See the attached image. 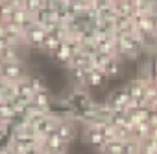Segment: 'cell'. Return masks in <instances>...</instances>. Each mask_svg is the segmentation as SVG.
<instances>
[{
    "label": "cell",
    "mask_w": 157,
    "mask_h": 154,
    "mask_svg": "<svg viewBox=\"0 0 157 154\" xmlns=\"http://www.w3.org/2000/svg\"><path fill=\"white\" fill-rule=\"evenodd\" d=\"M30 72L26 71L24 63H6L0 61V78L4 82H19L26 78Z\"/></svg>",
    "instance_id": "1"
},
{
    "label": "cell",
    "mask_w": 157,
    "mask_h": 154,
    "mask_svg": "<svg viewBox=\"0 0 157 154\" xmlns=\"http://www.w3.org/2000/svg\"><path fill=\"white\" fill-rule=\"evenodd\" d=\"M104 102L111 108V111H113V110H126V108L129 106V102H131V95H129L128 87L122 86V87L113 89V91L105 97Z\"/></svg>",
    "instance_id": "2"
},
{
    "label": "cell",
    "mask_w": 157,
    "mask_h": 154,
    "mask_svg": "<svg viewBox=\"0 0 157 154\" xmlns=\"http://www.w3.org/2000/svg\"><path fill=\"white\" fill-rule=\"evenodd\" d=\"M43 152L44 154H67V148H68V143H65L56 132H50L44 139V143L41 145Z\"/></svg>",
    "instance_id": "3"
},
{
    "label": "cell",
    "mask_w": 157,
    "mask_h": 154,
    "mask_svg": "<svg viewBox=\"0 0 157 154\" xmlns=\"http://www.w3.org/2000/svg\"><path fill=\"white\" fill-rule=\"evenodd\" d=\"M24 35H26V45H28V47L41 50V48H43V43H44V39H46V35H48V32H46L43 26L35 24L33 28H30L28 32H24Z\"/></svg>",
    "instance_id": "4"
},
{
    "label": "cell",
    "mask_w": 157,
    "mask_h": 154,
    "mask_svg": "<svg viewBox=\"0 0 157 154\" xmlns=\"http://www.w3.org/2000/svg\"><path fill=\"white\" fill-rule=\"evenodd\" d=\"M109 82V78L105 76V72L102 69H91L87 71V89H100Z\"/></svg>",
    "instance_id": "5"
},
{
    "label": "cell",
    "mask_w": 157,
    "mask_h": 154,
    "mask_svg": "<svg viewBox=\"0 0 157 154\" xmlns=\"http://www.w3.org/2000/svg\"><path fill=\"white\" fill-rule=\"evenodd\" d=\"M100 154H124V141H120V139L107 141L104 145V148L100 150Z\"/></svg>",
    "instance_id": "6"
},
{
    "label": "cell",
    "mask_w": 157,
    "mask_h": 154,
    "mask_svg": "<svg viewBox=\"0 0 157 154\" xmlns=\"http://www.w3.org/2000/svg\"><path fill=\"white\" fill-rule=\"evenodd\" d=\"M28 82H30V86L33 87V91L35 93H39V91H46L48 89V86H46V82H44V78L41 74H28Z\"/></svg>",
    "instance_id": "7"
},
{
    "label": "cell",
    "mask_w": 157,
    "mask_h": 154,
    "mask_svg": "<svg viewBox=\"0 0 157 154\" xmlns=\"http://www.w3.org/2000/svg\"><path fill=\"white\" fill-rule=\"evenodd\" d=\"M124 154H140V141L137 139H126L124 141Z\"/></svg>",
    "instance_id": "8"
},
{
    "label": "cell",
    "mask_w": 157,
    "mask_h": 154,
    "mask_svg": "<svg viewBox=\"0 0 157 154\" xmlns=\"http://www.w3.org/2000/svg\"><path fill=\"white\" fill-rule=\"evenodd\" d=\"M43 8H44V0H24V10L30 11L32 15H35Z\"/></svg>",
    "instance_id": "9"
},
{
    "label": "cell",
    "mask_w": 157,
    "mask_h": 154,
    "mask_svg": "<svg viewBox=\"0 0 157 154\" xmlns=\"http://www.w3.org/2000/svg\"><path fill=\"white\" fill-rule=\"evenodd\" d=\"M11 45H13V43H11V41H10L8 37H0V54H2V52H4L6 48H10Z\"/></svg>",
    "instance_id": "10"
},
{
    "label": "cell",
    "mask_w": 157,
    "mask_h": 154,
    "mask_svg": "<svg viewBox=\"0 0 157 154\" xmlns=\"http://www.w3.org/2000/svg\"><path fill=\"white\" fill-rule=\"evenodd\" d=\"M26 154H44V152H43V148H41V147H35V148H32V150H28Z\"/></svg>",
    "instance_id": "11"
}]
</instances>
